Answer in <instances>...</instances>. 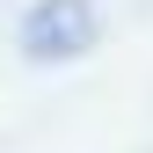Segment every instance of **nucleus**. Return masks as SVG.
Returning a JSON list of instances; mask_svg holds the SVG:
<instances>
[{
	"mask_svg": "<svg viewBox=\"0 0 153 153\" xmlns=\"http://www.w3.org/2000/svg\"><path fill=\"white\" fill-rule=\"evenodd\" d=\"M95 44V7L88 0H36L22 15V51L29 59H73Z\"/></svg>",
	"mask_w": 153,
	"mask_h": 153,
	"instance_id": "nucleus-1",
	"label": "nucleus"
}]
</instances>
